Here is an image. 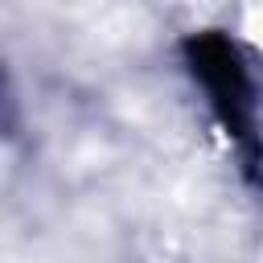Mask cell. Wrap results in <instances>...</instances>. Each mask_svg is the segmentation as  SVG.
I'll return each instance as SVG.
<instances>
[{
  "label": "cell",
  "mask_w": 263,
  "mask_h": 263,
  "mask_svg": "<svg viewBox=\"0 0 263 263\" xmlns=\"http://www.w3.org/2000/svg\"><path fill=\"white\" fill-rule=\"evenodd\" d=\"M189 53H193V74L205 82L210 103L218 107L222 123L247 144L251 140V99H247V78H242L234 49L222 37H201L189 45Z\"/></svg>",
  "instance_id": "obj_1"
}]
</instances>
